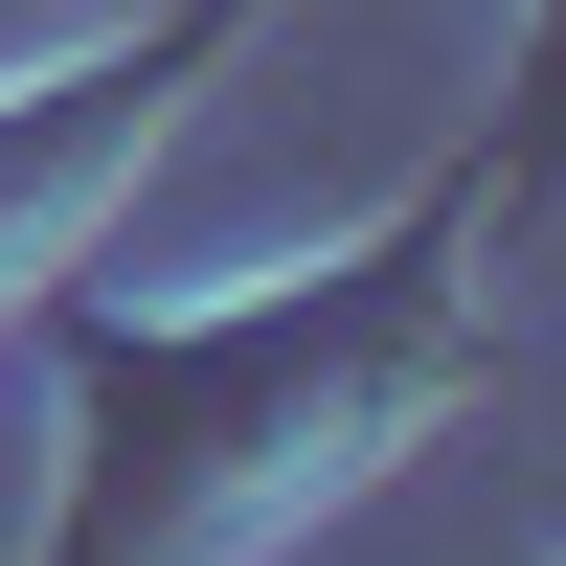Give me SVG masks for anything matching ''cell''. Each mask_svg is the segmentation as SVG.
I'll list each match as a JSON object with an SVG mask.
<instances>
[{"mask_svg": "<svg viewBox=\"0 0 566 566\" xmlns=\"http://www.w3.org/2000/svg\"><path fill=\"white\" fill-rule=\"evenodd\" d=\"M227 23H250V0H181V23H159V45H136V69H69V91H45V114H23V136H0V250H23V227H45V205H69V181H91V159H136V114H159V69H205V45H227Z\"/></svg>", "mask_w": 566, "mask_h": 566, "instance_id": "obj_2", "label": "cell"}, {"mask_svg": "<svg viewBox=\"0 0 566 566\" xmlns=\"http://www.w3.org/2000/svg\"><path fill=\"white\" fill-rule=\"evenodd\" d=\"M69 363H91V431H181V453H91L69 566H227L250 522H295L317 476H363V453L453 386V205L408 227V250L317 272V295L205 317V340H114V317H91Z\"/></svg>", "mask_w": 566, "mask_h": 566, "instance_id": "obj_1", "label": "cell"}]
</instances>
